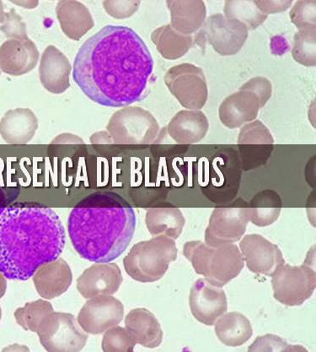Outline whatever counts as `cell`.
Listing matches in <instances>:
<instances>
[{"instance_id":"cell-1","label":"cell","mask_w":316,"mask_h":352,"mask_svg":"<svg viewBox=\"0 0 316 352\" xmlns=\"http://www.w3.org/2000/svg\"><path fill=\"white\" fill-rule=\"evenodd\" d=\"M154 59L133 29L106 25L87 40L74 59L73 78L91 101L125 107L146 94Z\"/></svg>"},{"instance_id":"cell-2","label":"cell","mask_w":316,"mask_h":352,"mask_svg":"<svg viewBox=\"0 0 316 352\" xmlns=\"http://www.w3.org/2000/svg\"><path fill=\"white\" fill-rule=\"evenodd\" d=\"M60 218L48 207L6 208L0 217V272L27 280L41 266L56 261L66 243Z\"/></svg>"},{"instance_id":"cell-3","label":"cell","mask_w":316,"mask_h":352,"mask_svg":"<svg viewBox=\"0 0 316 352\" xmlns=\"http://www.w3.org/2000/svg\"><path fill=\"white\" fill-rule=\"evenodd\" d=\"M136 214L122 196L96 192L74 206L68 219L72 245L81 258L109 263L121 256L135 235Z\"/></svg>"},{"instance_id":"cell-4","label":"cell","mask_w":316,"mask_h":352,"mask_svg":"<svg viewBox=\"0 0 316 352\" xmlns=\"http://www.w3.org/2000/svg\"><path fill=\"white\" fill-rule=\"evenodd\" d=\"M182 252L198 275L219 288L239 276L245 266L240 248L234 243L210 247L202 241H190Z\"/></svg>"},{"instance_id":"cell-5","label":"cell","mask_w":316,"mask_h":352,"mask_svg":"<svg viewBox=\"0 0 316 352\" xmlns=\"http://www.w3.org/2000/svg\"><path fill=\"white\" fill-rule=\"evenodd\" d=\"M176 242L166 236H154L135 244L124 259L125 272L132 279L152 283L165 276L177 258Z\"/></svg>"},{"instance_id":"cell-6","label":"cell","mask_w":316,"mask_h":352,"mask_svg":"<svg viewBox=\"0 0 316 352\" xmlns=\"http://www.w3.org/2000/svg\"><path fill=\"white\" fill-rule=\"evenodd\" d=\"M117 144H150L157 142L159 125L153 114L139 107H125L117 111L106 126Z\"/></svg>"},{"instance_id":"cell-7","label":"cell","mask_w":316,"mask_h":352,"mask_svg":"<svg viewBox=\"0 0 316 352\" xmlns=\"http://www.w3.org/2000/svg\"><path fill=\"white\" fill-rule=\"evenodd\" d=\"M242 166L237 151H219L211 159L202 191L214 202H230L239 190Z\"/></svg>"},{"instance_id":"cell-8","label":"cell","mask_w":316,"mask_h":352,"mask_svg":"<svg viewBox=\"0 0 316 352\" xmlns=\"http://www.w3.org/2000/svg\"><path fill=\"white\" fill-rule=\"evenodd\" d=\"M36 333L44 349L49 352L80 351L89 338L74 315L61 312L44 318Z\"/></svg>"},{"instance_id":"cell-9","label":"cell","mask_w":316,"mask_h":352,"mask_svg":"<svg viewBox=\"0 0 316 352\" xmlns=\"http://www.w3.org/2000/svg\"><path fill=\"white\" fill-rule=\"evenodd\" d=\"M271 277L274 298L288 307L303 305L314 294L316 273L310 265H282Z\"/></svg>"},{"instance_id":"cell-10","label":"cell","mask_w":316,"mask_h":352,"mask_svg":"<svg viewBox=\"0 0 316 352\" xmlns=\"http://www.w3.org/2000/svg\"><path fill=\"white\" fill-rule=\"evenodd\" d=\"M201 28L194 43L201 48L205 47L208 43L222 56L236 54L248 38L249 30L243 23L221 13L212 14Z\"/></svg>"},{"instance_id":"cell-11","label":"cell","mask_w":316,"mask_h":352,"mask_svg":"<svg viewBox=\"0 0 316 352\" xmlns=\"http://www.w3.org/2000/svg\"><path fill=\"white\" fill-rule=\"evenodd\" d=\"M163 81L178 102L187 110H201L208 98L207 80L203 69L194 65L172 67L166 73Z\"/></svg>"},{"instance_id":"cell-12","label":"cell","mask_w":316,"mask_h":352,"mask_svg":"<svg viewBox=\"0 0 316 352\" xmlns=\"http://www.w3.org/2000/svg\"><path fill=\"white\" fill-rule=\"evenodd\" d=\"M249 222L247 203L238 200L229 207H217L212 212L204 240L210 247L232 244L242 239Z\"/></svg>"},{"instance_id":"cell-13","label":"cell","mask_w":316,"mask_h":352,"mask_svg":"<svg viewBox=\"0 0 316 352\" xmlns=\"http://www.w3.org/2000/svg\"><path fill=\"white\" fill-rule=\"evenodd\" d=\"M273 137L261 121H252L240 129L238 137V154L244 171H250L265 165L273 153Z\"/></svg>"},{"instance_id":"cell-14","label":"cell","mask_w":316,"mask_h":352,"mask_svg":"<svg viewBox=\"0 0 316 352\" xmlns=\"http://www.w3.org/2000/svg\"><path fill=\"white\" fill-rule=\"evenodd\" d=\"M124 307L113 296H98L88 300L78 315V323L85 333L100 335L121 323Z\"/></svg>"},{"instance_id":"cell-15","label":"cell","mask_w":316,"mask_h":352,"mask_svg":"<svg viewBox=\"0 0 316 352\" xmlns=\"http://www.w3.org/2000/svg\"><path fill=\"white\" fill-rule=\"evenodd\" d=\"M239 248L248 270L258 275L271 276L285 264L280 248L262 235H245Z\"/></svg>"},{"instance_id":"cell-16","label":"cell","mask_w":316,"mask_h":352,"mask_svg":"<svg viewBox=\"0 0 316 352\" xmlns=\"http://www.w3.org/2000/svg\"><path fill=\"white\" fill-rule=\"evenodd\" d=\"M189 307L193 317L201 324L213 326L227 312L228 301L222 288L213 286L203 278L193 284L189 294Z\"/></svg>"},{"instance_id":"cell-17","label":"cell","mask_w":316,"mask_h":352,"mask_svg":"<svg viewBox=\"0 0 316 352\" xmlns=\"http://www.w3.org/2000/svg\"><path fill=\"white\" fill-rule=\"evenodd\" d=\"M266 104L254 91L241 87L239 91L227 96L222 102L218 109L219 120L226 128H240L254 121L259 111Z\"/></svg>"},{"instance_id":"cell-18","label":"cell","mask_w":316,"mask_h":352,"mask_svg":"<svg viewBox=\"0 0 316 352\" xmlns=\"http://www.w3.org/2000/svg\"><path fill=\"white\" fill-rule=\"evenodd\" d=\"M124 281L122 272L115 263H95L77 279V290L84 298L113 296Z\"/></svg>"},{"instance_id":"cell-19","label":"cell","mask_w":316,"mask_h":352,"mask_svg":"<svg viewBox=\"0 0 316 352\" xmlns=\"http://www.w3.org/2000/svg\"><path fill=\"white\" fill-rule=\"evenodd\" d=\"M39 55L30 38L7 40L0 46V70L9 76H24L36 68Z\"/></svg>"},{"instance_id":"cell-20","label":"cell","mask_w":316,"mask_h":352,"mask_svg":"<svg viewBox=\"0 0 316 352\" xmlns=\"http://www.w3.org/2000/svg\"><path fill=\"white\" fill-rule=\"evenodd\" d=\"M71 72L68 58L55 46H48L41 58L39 67V78L43 87L53 94H63L70 87Z\"/></svg>"},{"instance_id":"cell-21","label":"cell","mask_w":316,"mask_h":352,"mask_svg":"<svg viewBox=\"0 0 316 352\" xmlns=\"http://www.w3.org/2000/svg\"><path fill=\"white\" fill-rule=\"evenodd\" d=\"M37 294L47 300L58 298L68 291L73 281V273L68 263L58 258L43 265L32 276Z\"/></svg>"},{"instance_id":"cell-22","label":"cell","mask_w":316,"mask_h":352,"mask_svg":"<svg viewBox=\"0 0 316 352\" xmlns=\"http://www.w3.org/2000/svg\"><path fill=\"white\" fill-rule=\"evenodd\" d=\"M210 122L201 110H181L170 121L166 133L181 146L199 143L207 135Z\"/></svg>"},{"instance_id":"cell-23","label":"cell","mask_w":316,"mask_h":352,"mask_svg":"<svg viewBox=\"0 0 316 352\" xmlns=\"http://www.w3.org/2000/svg\"><path fill=\"white\" fill-rule=\"evenodd\" d=\"M38 120L29 109L7 111L0 120V135L7 144H25L38 129Z\"/></svg>"},{"instance_id":"cell-24","label":"cell","mask_w":316,"mask_h":352,"mask_svg":"<svg viewBox=\"0 0 316 352\" xmlns=\"http://www.w3.org/2000/svg\"><path fill=\"white\" fill-rule=\"evenodd\" d=\"M125 325L136 344L150 349L161 346L163 342L161 326L150 310L135 309L130 311L126 316Z\"/></svg>"},{"instance_id":"cell-25","label":"cell","mask_w":316,"mask_h":352,"mask_svg":"<svg viewBox=\"0 0 316 352\" xmlns=\"http://www.w3.org/2000/svg\"><path fill=\"white\" fill-rule=\"evenodd\" d=\"M56 14L63 32L74 41H80L95 25L91 11L81 2H58Z\"/></svg>"},{"instance_id":"cell-26","label":"cell","mask_w":316,"mask_h":352,"mask_svg":"<svg viewBox=\"0 0 316 352\" xmlns=\"http://www.w3.org/2000/svg\"><path fill=\"white\" fill-rule=\"evenodd\" d=\"M170 12V25L181 34L191 36L203 27L207 8L203 1H166Z\"/></svg>"},{"instance_id":"cell-27","label":"cell","mask_w":316,"mask_h":352,"mask_svg":"<svg viewBox=\"0 0 316 352\" xmlns=\"http://www.w3.org/2000/svg\"><path fill=\"white\" fill-rule=\"evenodd\" d=\"M214 331L219 342L229 347L243 346L253 336L250 320L239 312L223 314L215 322Z\"/></svg>"},{"instance_id":"cell-28","label":"cell","mask_w":316,"mask_h":352,"mask_svg":"<svg viewBox=\"0 0 316 352\" xmlns=\"http://www.w3.org/2000/svg\"><path fill=\"white\" fill-rule=\"evenodd\" d=\"M145 223L152 236H166L177 240L183 232L185 220L180 209L163 207L148 210Z\"/></svg>"},{"instance_id":"cell-29","label":"cell","mask_w":316,"mask_h":352,"mask_svg":"<svg viewBox=\"0 0 316 352\" xmlns=\"http://www.w3.org/2000/svg\"><path fill=\"white\" fill-rule=\"evenodd\" d=\"M249 221L259 228L269 227L280 217L282 201L276 191H260L247 204Z\"/></svg>"},{"instance_id":"cell-30","label":"cell","mask_w":316,"mask_h":352,"mask_svg":"<svg viewBox=\"0 0 316 352\" xmlns=\"http://www.w3.org/2000/svg\"><path fill=\"white\" fill-rule=\"evenodd\" d=\"M151 40L161 56L168 60L183 57L194 44L192 36L181 34L170 24L155 29Z\"/></svg>"},{"instance_id":"cell-31","label":"cell","mask_w":316,"mask_h":352,"mask_svg":"<svg viewBox=\"0 0 316 352\" xmlns=\"http://www.w3.org/2000/svg\"><path fill=\"white\" fill-rule=\"evenodd\" d=\"M225 16L243 23L248 30H255L264 23L267 16L260 11L254 1H226Z\"/></svg>"},{"instance_id":"cell-32","label":"cell","mask_w":316,"mask_h":352,"mask_svg":"<svg viewBox=\"0 0 316 352\" xmlns=\"http://www.w3.org/2000/svg\"><path fill=\"white\" fill-rule=\"evenodd\" d=\"M53 312L54 307L49 302L39 299L27 302L23 307H19L14 315L17 324L25 331L36 333L44 318Z\"/></svg>"},{"instance_id":"cell-33","label":"cell","mask_w":316,"mask_h":352,"mask_svg":"<svg viewBox=\"0 0 316 352\" xmlns=\"http://www.w3.org/2000/svg\"><path fill=\"white\" fill-rule=\"evenodd\" d=\"M292 55L299 64L306 67L316 64V28L299 30L293 38Z\"/></svg>"},{"instance_id":"cell-34","label":"cell","mask_w":316,"mask_h":352,"mask_svg":"<svg viewBox=\"0 0 316 352\" xmlns=\"http://www.w3.org/2000/svg\"><path fill=\"white\" fill-rule=\"evenodd\" d=\"M135 346L136 342L131 335L121 326H114L104 333L102 343L103 351L129 352L133 351Z\"/></svg>"},{"instance_id":"cell-35","label":"cell","mask_w":316,"mask_h":352,"mask_svg":"<svg viewBox=\"0 0 316 352\" xmlns=\"http://www.w3.org/2000/svg\"><path fill=\"white\" fill-rule=\"evenodd\" d=\"M316 2L299 1L290 11V19L299 30L316 28Z\"/></svg>"},{"instance_id":"cell-36","label":"cell","mask_w":316,"mask_h":352,"mask_svg":"<svg viewBox=\"0 0 316 352\" xmlns=\"http://www.w3.org/2000/svg\"><path fill=\"white\" fill-rule=\"evenodd\" d=\"M0 31L9 39H29L27 25L14 9L5 12V20L0 27Z\"/></svg>"},{"instance_id":"cell-37","label":"cell","mask_w":316,"mask_h":352,"mask_svg":"<svg viewBox=\"0 0 316 352\" xmlns=\"http://www.w3.org/2000/svg\"><path fill=\"white\" fill-rule=\"evenodd\" d=\"M306 351L304 348L292 346L285 342L281 337L274 335L259 336L254 342L249 346L248 351Z\"/></svg>"},{"instance_id":"cell-38","label":"cell","mask_w":316,"mask_h":352,"mask_svg":"<svg viewBox=\"0 0 316 352\" xmlns=\"http://www.w3.org/2000/svg\"><path fill=\"white\" fill-rule=\"evenodd\" d=\"M104 9L110 16L116 19L131 17L141 5L140 1H104Z\"/></svg>"},{"instance_id":"cell-39","label":"cell","mask_w":316,"mask_h":352,"mask_svg":"<svg viewBox=\"0 0 316 352\" xmlns=\"http://www.w3.org/2000/svg\"><path fill=\"white\" fill-rule=\"evenodd\" d=\"M244 87L250 89L258 94L266 103L269 101L273 92L271 81L265 77L258 76L252 78L247 83L243 85Z\"/></svg>"},{"instance_id":"cell-40","label":"cell","mask_w":316,"mask_h":352,"mask_svg":"<svg viewBox=\"0 0 316 352\" xmlns=\"http://www.w3.org/2000/svg\"><path fill=\"white\" fill-rule=\"evenodd\" d=\"M262 13L267 14L282 12L292 5V1H254Z\"/></svg>"},{"instance_id":"cell-41","label":"cell","mask_w":316,"mask_h":352,"mask_svg":"<svg viewBox=\"0 0 316 352\" xmlns=\"http://www.w3.org/2000/svg\"><path fill=\"white\" fill-rule=\"evenodd\" d=\"M270 47L271 53L277 56H282L290 50L289 43L284 36L278 35L271 38Z\"/></svg>"},{"instance_id":"cell-42","label":"cell","mask_w":316,"mask_h":352,"mask_svg":"<svg viewBox=\"0 0 316 352\" xmlns=\"http://www.w3.org/2000/svg\"><path fill=\"white\" fill-rule=\"evenodd\" d=\"M52 144H84V140L79 136L72 135V133H62V135L56 137L51 142Z\"/></svg>"},{"instance_id":"cell-43","label":"cell","mask_w":316,"mask_h":352,"mask_svg":"<svg viewBox=\"0 0 316 352\" xmlns=\"http://www.w3.org/2000/svg\"><path fill=\"white\" fill-rule=\"evenodd\" d=\"M91 144H113L109 133L107 131H100L95 133L91 136Z\"/></svg>"},{"instance_id":"cell-44","label":"cell","mask_w":316,"mask_h":352,"mask_svg":"<svg viewBox=\"0 0 316 352\" xmlns=\"http://www.w3.org/2000/svg\"><path fill=\"white\" fill-rule=\"evenodd\" d=\"M7 290V280L6 277L0 272V299L5 296Z\"/></svg>"},{"instance_id":"cell-45","label":"cell","mask_w":316,"mask_h":352,"mask_svg":"<svg viewBox=\"0 0 316 352\" xmlns=\"http://www.w3.org/2000/svg\"><path fill=\"white\" fill-rule=\"evenodd\" d=\"M13 3H16L17 6H20L21 7H23V8L25 9H35L37 6L39 5V2L37 1H21V2H16V1H12Z\"/></svg>"},{"instance_id":"cell-46","label":"cell","mask_w":316,"mask_h":352,"mask_svg":"<svg viewBox=\"0 0 316 352\" xmlns=\"http://www.w3.org/2000/svg\"><path fill=\"white\" fill-rule=\"evenodd\" d=\"M5 9H3V3L2 1H0V24H2L3 20H5Z\"/></svg>"},{"instance_id":"cell-47","label":"cell","mask_w":316,"mask_h":352,"mask_svg":"<svg viewBox=\"0 0 316 352\" xmlns=\"http://www.w3.org/2000/svg\"><path fill=\"white\" fill-rule=\"evenodd\" d=\"M6 209V207H0V217H1V214L3 213V211H5Z\"/></svg>"},{"instance_id":"cell-48","label":"cell","mask_w":316,"mask_h":352,"mask_svg":"<svg viewBox=\"0 0 316 352\" xmlns=\"http://www.w3.org/2000/svg\"><path fill=\"white\" fill-rule=\"evenodd\" d=\"M1 318H2V310H1V307H0V320H1Z\"/></svg>"},{"instance_id":"cell-49","label":"cell","mask_w":316,"mask_h":352,"mask_svg":"<svg viewBox=\"0 0 316 352\" xmlns=\"http://www.w3.org/2000/svg\"><path fill=\"white\" fill-rule=\"evenodd\" d=\"M0 75H1V70H0Z\"/></svg>"}]
</instances>
